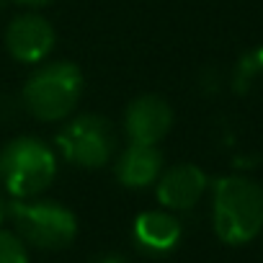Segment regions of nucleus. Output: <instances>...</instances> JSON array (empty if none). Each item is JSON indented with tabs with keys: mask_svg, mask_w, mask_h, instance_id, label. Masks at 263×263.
<instances>
[{
	"mask_svg": "<svg viewBox=\"0 0 263 263\" xmlns=\"http://www.w3.org/2000/svg\"><path fill=\"white\" fill-rule=\"evenodd\" d=\"M18 3H26V6H47L52 0H18Z\"/></svg>",
	"mask_w": 263,
	"mask_h": 263,
	"instance_id": "obj_14",
	"label": "nucleus"
},
{
	"mask_svg": "<svg viewBox=\"0 0 263 263\" xmlns=\"http://www.w3.org/2000/svg\"><path fill=\"white\" fill-rule=\"evenodd\" d=\"M0 263H29L26 242L11 230H0Z\"/></svg>",
	"mask_w": 263,
	"mask_h": 263,
	"instance_id": "obj_11",
	"label": "nucleus"
},
{
	"mask_svg": "<svg viewBox=\"0 0 263 263\" xmlns=\"http://www.w3.org/2000/svg\"><path fill=\"white\" fill-rule=\"evenodd\" d=\"M11 219L18 230V237L42 250H62L78 235L75 214L54 201H13Z\"/></svg>",
	"mask_w": 263,
	"mask_h": 263,
	"instance_id": "obj_4",
	"label": "nucleus"
},
{
	"mask_svg": "<svg viewBox=\"0 0 263 263\" xmlns=\"http://www.w3.org/2000/svg\"><path fill=\"white\" fill-rule=\"evenodd\" d=\"M54 176L57 158L42 140L18 137L0 150V181L16 199H29L47 191Z\"/></svg>",
	"mask_w": 263,
	"mask_h": 263,
	"instance_id": "obj_3",
	"label": "nucleus"
},
{
	"mask_svg": "<svg viewBox=\"0 0 263 263\" xmlns=\"http://www.w3.org/2000/svg\"><path fill=\"white\" fill-rule=\"evenodd\" d=\"M212 212L217 237L227 245H245L263 230V189L245 176L219 178Z\"/></svg>",
	"mask_w": 263,
	"mask_h": 263,
	"instance_id": "obj_1",
	"label": "nucleus"
},
{
	"mask_svg": "<svg viewBox=\"0 0 263 263\" xmlns=\"http://www.w3.org/2000/svg\"><path fill=\"white\" fill-rule=\"evenodd\" d=\"M93 263H124V260L116 258V255H103V258H96Z\"/></svg>",
	"mask_w": 263,
	"mask_h": 263,
	"instance_id": "obj_13",
	"label": "nucleus"
},
{
	"mask_svg": "<svg viewBox=\"0 0 263 263\" xmlns=\"http://www.w3.org/2000/svg\"><path fill=\"white\" fill-rule=\"evenodd\" d=\"M173 126V111L165 98L160 96H140L126 106L124 129L132 142L140 145H158Z\"/></svg>",
	"mask_w": 263,
	"mask_h": 263,
	"instance_id": "obj_6",
	"label": "nucleus"
},
{
	"mask_svg": "<svg viewBox=\"0 0 263 263\" xmlns=\"http://www.w3.org/2000/svg\"><path fill=\"white\" fill-rule=\"evenodd\" d=\"M158 183V201L165 209L186 212L199 204L206 191V173L194 163H181L160 173Z\"/></svg>",
	"mask_w": 263,
	"mask_h": 263,
	"instance_id": "obj_8",
	"label": "nucleus"
},
{
	"mask_svg": "<svg viewBox=\"0 0 263 263\" xmlns=\"http://www.w3.org/2000/svg\"><path fill=\"white\" fill-rule=\"evenodd\" d=\"M54 39L57 36H54L52 24L36 13L18 16L6 29V47L11 57L26 65H36L47 60L49 52L54 49Z\"/></svg>",
	"mask_w": 263,
	"mask_h": 263,
	"instance_id": "obj_7",
	"label": "nucleus"
},
{
	"mask_svg": "<svg viewBox=\"0 0 263 263\" xmlns=\"http://www.w3.org/2000/svg\"><path fill=\"white\" fill-rule=\"evenodd\" d=\"M258 72H263V49H255V52H250L248 57L240 60V65H237V75H235V85H237V90H240L242 83H250Z\"/></svg>",
	"mask_w": 263,
	"mask_h": 263,
	"instance_id": "obj_12",
	"label": "nucleus"
},
{
	"mask_svg": "<svg viewBox=\"0 0 263 263\" xmlns=\"http://www.w3.org/2000/svg\"><path fill=\"white\" fill-rule=\"evenodd\" d=\"M83 93V72L75 62L57 60L39 67L24 85V106L42 121L67 119Z\"/></svg>",
	"mask_w": 263,
	"mask_h": 263,
	"instance_id": "obj_2",
	"label": "nucleus"
},
{
	"mask_svg": "<svg viewBox=\"0 0 263 263\" xmlns=\"http://www.w3.org/2000/svg\"><path fill=\"white\" fill-rule=\"evenodd\" d=\"M163 173V153L158 145L129 142V147L116 160V178L126 189H145L155 183Z\"/></svg>",
	"mask_w": 263,
	"mask_h": 263,
	"instance_id": "obj_9",
	"label": "nucleus"
},
{
	"mask_svg": "<svg viewBox=\"0 0 263 263\" xmlns=\"http://www.w3.org/2000/svg\"><path fill=\"white\" fill-rule=\"evenodd\" d=\"M181 222L163 209H153V212H142L135 219V240L142 250L153 253V255H165L171 253L178 242H181Z\"/></svg>",
	"mask_w": 263,
	"mask_h": 263,
	"instance_id": "obj_10",
	"label": "nucleus"
},
{
	"mask_svg": "<svg viewBox=\"0 0 263 263\" xmlns=\"http://www.w3.org/2000/svg\"><path fill=\"white\" fill-rule=\"evenodd\" d=\"M0 219H3V201H0Z\"/></svg>",
	"mask_w": 263,
	"mask_h": 263,
	"instance_id": "obj_15",
	"label": "nucleus"
},
{
	"mask_svg": "<svg viewBox=\"0 0 263 263\" xmlns=\"http://www.w3.org/2000/svg\"><path fill=\"white\" fill-rule=\"evenodd\" d=\"M62 158L78 168H103L116 150V135L111 124L96 114H80L70 119L57 135Z\"/></svg>",
	"mask_w": 263,
	"mask_h": 263,
	"instance_id": "obj_5",
	"label": "nucleus"
}]
</instances>
